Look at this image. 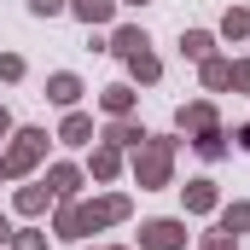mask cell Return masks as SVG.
<instances>
[{
	"instance_id": "6da1fadb",
	"label": "cell",
	"mask_w": 250,
	"mask_h": 250,
	"mask_svg": "<svg viewBox=\"0 0 250 250\" xmlns=\"http://www.w3.org/2000/svg\"><path fill=\"white\" fill-rule=\"evenodd\" d=\"M146 245L151 250H175L181 245V227H175V221H151V227H146Z\"/></svg>"
},
{
	"instance_id": "3957f363",
	"label": "cell",
	"mask_w": 250,
	"mask_h": 250,
	"mask_svg": "<svg viewBox=\"0 0 250 250\" xmlns=\"http://www.w3.org/2000/svg\"><path fill=\"white\" fill-rule=\"evenodd\" d=\"M53 99H59V105L76 99V76H53Z\"/></svg>"
},
{
	"instance_id": "8992f818",
	"label": "cell",
	"mask_w": 250,
	"mask_h": 250,
	"mask_svg": "<svg viewBox=\"0 0 250 250\" xmlns=\"http://www.w3.org/2000/svg\"><path fill=\"white\" fill-rule=\"evenodd\" d=\"M0 239H6V221H0Z\"/></svg>"
},
{
	"instance_id": "52a82bcc",
	"label": "cell",
	"mask_w": 250,
	"mask_h": 250,
	"mask_svg": "<svg viewBox=\"0 0 250 250\" xmlns=\"http://www.w3.org/2000/svg\"><path fill=\"white\" fill-rule=\"evenodd\" d=\"M0 128H6V111H0Z\"/></svg>"
},
{
	"instance_id": "7a4b0ae2",
	"label": "cell",
	"mask_w": 250,
	"mask_h": 250,
	"mask_svg": "<svg viewBox=\"0 0 250 250\" xmlns=\"http://www.w3.org/2000/svg\"><path fill=\"white\" fill-rule=\"evenodd\" d=\"M76 12H82L87 23H105V18H111V0H76Z\"/></svg>"
},
{
	"instance_id": "5b68a950",
	"label": "cell",
	"mask_w": 250,
	"mask_h": 250,
	"mask_svg": "<svg viewBox=\"0 0 250 250\" xmlns=\"http://www.w3.org/2000/svg\"><path fill=\"white\" fill-rule=\"evenodd\" d=\"M239 140H245V146H250V128H245V134H239Z\"/></svg>"
},
{
	"instance_id": "277c9868",
	"label": "cell",
	"mask_w": 250,
	"mask_h": 250,
	"mask_svg": "<svg viewBox=\"0 0 250 250\" xmlns=\"http://www.w3.org/2000/svg\"><path fill=\"white\" fill-rule=\"evenodd\" d=\"M59 6H64V0H35V12H59Z\"/></svg>"
}]
</instances>
